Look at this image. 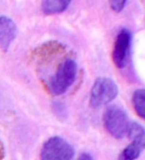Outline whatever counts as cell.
Segmentation results:
<instances>
[{
  "label": "cell",
  "instance_id": "11",
  "mask_svg": "<svg viewBox=\"0 0 145 160\" xmlns=\"http://www.w3.org/2000/svg\"><path fill=\"white\" fill-rule=\"evenodd\" d=\"M126 3L127 0H109L110 7L114 12H121L125 8Z\"/></svg>",
  "mask_w": 145,
  "mask_h": 160
},
{
  "label": "cell",
  "instance_id": "9",
  "mask_svg": "<svg viewBox=\"0 0 145 160\" xmlns=\"http://www.w3.org/2000/svg\"><path fill=\"white\" fill-rule=\"evenodd\" d=\"M133 105L137 114L145 118V91L144 89H138L133 94Z\"/></svg>",
  "mask_w": 145,
  "mask_h": 160
},
{
  "label": "cell",
  "instance_id": "7",
  "mask_svg": "<svg viewBox=\"0 0 145 160\" xmlns=\"http://www.w3.org/2000/svg\"><path fill=\"white\" fill-rule=\"evenodd\" d=\"M71 0H42L41 8L46 15H53L64 12Z\"/></svg>",
  "mask_w": 145,
  "mask_h": 160
},
{
  "label": "cell",
  "instance_id": "1",
  "mask_svg": "<svg viewBox=\"0 0 145 160\" xmlns=\"http://www.w3.org/2000/svg\"><path fill=\"white\" fill-rule=\"evenodd\" d=\"M78 73V66L74 59L68 57L57 67V69L49 80L50 92L55 96L64 94L73 84Z\"/></svg>",
  "mask_w": 145,
  "mask_h": 160
},
{
  "label": "cell",
  "instance_id": "12",
  "mask_svg": "<svg viewBox=\"0 0 145 160\" xmlns=\"http://www.w3.org/2000/svg\"><path fill=\"white\" fill-rule=\"evenodd\" d=\"M77 160H94L92 156L88 153H82V155H80V157L78 158Z\"/></svg>",
  "mask_w": 145,
  "mask_h": 160
},
{
  "label": "cell",
  "instance_id": "6",
  "mask_svg": "<svg viewBox=\"0 0 145 160\" xmlns=\"http://www.w3.org/2000/svg\"><path fill=\"white\" fill-rule=\"evenodd\" d=\"M18 35V27L13 20L0 15V50L8 52Z\"/></svg>",
  "mask_w": 145,
  "mask_h": 160
},
{
  "label": "cell",
  "instance_id": "13",
  "mask_svg": "<svg viewBox=\"0 0 145 160\" xmlns=\"http://www.w3.org/2000/svg\"><path fill=\"white\" fill-rule=\"evenodd\" d=\"M3 159V150H2V147L0 145V160Z\"/></svg>",
  "mask_w": 145,
  "mask_h": 160
},
{
  "label": "cell",
  "instance_id": "5",
  "mask_svg": "<svg viewBox=\"0 0 145 160\" xmlns=\"http://www.w3.org/2000/svg\"><path fill=\"white\" fill-rule=\"evenodd\" d=\"M131 39L132 35L128 28H122L116 37L112 50V60L118 68H124L128 63Z\"/></svg>",
  "mask_w": 145,
  "mask_h": 160
},
{
  "label": "cell",
  "instance_id": "2",
  "mask_svg": "<svg viewBox=\"0 0 145 160\" xmlns=\"http://www.w3.org/2000/svg\"><path fill=\"white\" fill-rule=\"evenodd\" d=\"M118 95V86L111 78L100 77L96 80L91 89L90 105L99 108L112 102Z\"/></svg>",
  "mask_w": 145,
  "mask_h": 160
},
{
  "label": "cell",
  "instance_id": "4",
  "mask_svg": "<svg viewBox=\"0 0 145 160\" xmlns=\"http://www.w3.org/2000/svg\"><path fill=\"white\" fill-rule=\"evenodd\" d=\"M73 147L63 138H50L44 144L40 153V160H72Z\"/></svg>",
  "mask_w": 145,
  "mask_h": 160
},
{
  "label": "cell",
  "instance_id": "8",
  "mask_svg": "<svg viewBox=\"0 0 145 160\" xmlns=\"http://www.w3.org/2000/svg\"><path fill=\"white\" fill-rule=\"evenodd\" d=\"M144 148V144L137 142H132L128 147L125 148L122 158L124 160L138 159Z\"/></svg>",
  "mask_w": 145,
  "mask_h": 160
},
{
  "label": "cell",
  "instance_id": "10",
  "mask_svg": "<svg viewBox=\"0 0 145 160\" xmlns=\"http://www.w3.org/2000/svg\"><path fill=\"white\" fill-rule=\"evenodd\" d=\"M128 135L132 140V142H137L144 144V128L140 124L138 123L129 124Z\"/></svg>",
  "mask_w": 145,
  "mask_h": 160
},
{
  "label": "cell",
  "instance_id": "3",
  "mask_svg": "<svg viewBox=\"0 0 145 160\" xmlns=\"http://www.w3.org/2000/svg\"><path fill=\"white\" fill-rule=\"evenodd\" d=\"M103 121L106 129L116 139H122L128 134L129 121L127 112L118 106L108 108L104 113Z\"/></svg>",
  "mask_w": 145,
  "mask_h": 160
}]
</instances>
